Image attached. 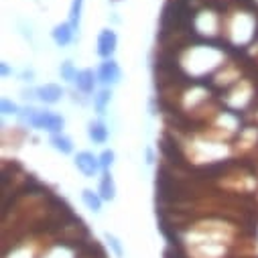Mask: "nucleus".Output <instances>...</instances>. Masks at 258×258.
Returning <instances> with one entry per match:
<instances>
[{"mask_svg": "<svg viewBox=\"0 0 258 258\" xmlns=\"http://www.w3.org/2000/svg\"><path fill=\"white\" fill-rule=\"evenodd\" d=\"M17 104H13V102H9V100H3V114H17Z\"/></svg>", "mask_w": 258, "mask_h": 258, "instance_id": "17", "label": "nucleus"}, {"mask_svg": "<svg viewBox=\"0 0 258 258\" xmlns=\"http://www.w3.org/2000/svg\"><path fill=\"white\" fill-rule=\"evenodd\" d=\"M3 76H9V66L7 63H3Z\"/></svg>", "mask_w": 258, "mask_h": 258, "instance_id": "18", "label": "nucleus"}, {"mask_svg": "<svg viewBox=\"0 0 258 258\" xmlns=\"http://www.w3.org/2000/svg\"><path fill=\"white\" fill-rule=\"evenodd\" d=\"M112 163H114V153H112V151H104V153L100 155V167L110 169Z\"/></svg>", "mask_w": 258, "mask_h": 258, "instance_id": "16", "label": "nucleus"}, {"mask_svg": "<svg viewBox=\"0 0 258 258\" xmlns=\"http://www.w3.org/2000/svg\"><path fill=\"white\" fill-rule=\"evenodd\" d=\"M21 118L31 124L33 128H41V131H47V133H53V135H59L61 128H63V118L53 114V112H41L37 108H27L25 114H21Z\"/></svg>", "mask_w": 258, "mask_h": 258, "instance_id": "1", "label": "nucleus"}, {"mask_svg": "<svg viewBox=\"0 0 258 258\" xmlns=\"http://www.w3.org/2000/svg\"><path fill=\"white\" fill-rule=\"evenodd\" d=\"M53 39H55V43H57L59 47H68V45L72 43V39H74V27H72L70 23L57 25V27L53 29Z\"/></svg>", "mask_w": 258, "mask_h": 258, "instance_id": "6", "label": "nucleus"}, {"mask_svg": "<svg viewBox=\"0 0 258 258\" xmlns=\"http://www.w3.org/2000/svg\"><path fill=\"white\" fill-rule=\"evenodd\" d=\"M110 98H112V92L110 90H100L98 96H94V106H96L98 114H104L106 112V104L110 102Z\"/></svg>", "mask_w": 258, "mask_h": 258, "instance_id": "12", "label": "nucleus"}, {"mask_svg": "<svg viewBox=\"0 0 258 258\" xmlns=\"http://www.w3.org/2000/svg\"><path fill=\"white\" fill-rule=\"evenodd\" d=\"M37 96L45 104H57L61 100V96H63V90L59 86H55V84H47V86H41L37 90Z\"/></svg>", "mask_w": 258, "mask_h": 258, "instance_id": "5", "label": "nucleus"}, {"mask_svg": "<svg viewBox=\"0 0 258 258\" xmlns=\"http://www.w3.org/2000/svg\"><path fill=\"white\" fill-rule=\"evenodd\" d=\"M114 196H116V185H114L112 175L106 171V173H104V177H102V181H100V198H102V200L112 202V200H114Z\"/></svg>", "mask_w": 258, "mask_h": 258, "instance_id": "9", "label": "nucleus"}, {"mask_svg": "<svg viewBox=\"0 0 258 258\" xmlns=\"http://www.w3.org/2000/svg\"><path fill=\"white\" fill-rule=\"evenodd\" d=\"M147 159H149V163H153V151L151 149L147 151Z\"/></svg>", "mask_w": 258, "mask_h": 258, "instance_id": "19", "label": "nucleus"}, {"mask_svg": "<svg viewBox=\"0 0 258 258\" xmlns=\"http://www.w3.org/2000/svg\"><path fill=\"white\" fill-rule=\"evenodd\" d=\"M82 5H84V0H74V3H72V15H70V25L74 27V31H76V29H78V25H80Z\"/></svg>", "mask_w": 258, "mask_h": 258, "instance_id": "13", "label": "nucleus"}, {"mask_svg": "<svg viewBox=\"0 0 258 258\" xmlns=\"http://www.w3.org/2000/svg\"><path fill=\"white\" fill-rule=\"evenodd\" d=\"M76 165H78V169L86 175V177H94L96 173H98V169H100V159H96L92 153H88V151H82V153H78V157H76Z\"/></svg>", "mask_w": 258, "mask_h": 258, "instance_id": "4", "label": "nucleus"}, {"mask_svg": "<svg viewBox=\"0 0 258 258\" xmlns=\"http://www.w3.org/2000/svg\"><path fill=\"white\" fill-rule=\"evenodd\" d=\"M61 78L63 80H68V82H74L76 80V76H78V72L74 70V66H72V61H66V63H61Z\"/></svg>", "mask_w": 258, "mask_h": 258, "instance_id": "14", "label": "nucleus"}, {"mask_svg": "<svg viewBox=\"0 0 258 258\" xmlns=\"http://www.w3.org/2000/svg\"><path fill=\"white\" fill-rule=\"evenodd\" d=\"M106 240H108V244L112 246V250L116 252V256H118V258H122V256H124V250H122V246H120L118 238H116V236H112V234H106Z\"/></svg>", "mask_w": 258, "mask_h": 258, "instance_id": "15", "label": "nucleus"}, {"mask_svg": "<svg viewBox=\"0 0 258 258\" xmlns=\"http://www.w3.org/2000/svg\"><path fill=\"white\" fill-rule=\"evenodd\" d=\"M51 145H53L59 153H63V155H70V153L74 151L72 141H70L68 137H63V135H53V137H51Z\"/></svg>", "mask_w": 258, "mask_h": 258, "instance_id": "11", "label": "nucleus"}, {"mask_svg": "<svg viewBox=\"0 0 258 258\" xmlns=\"http://www.w3.org/2000/svg\"><path fill=\"white\" fill-rule=\"evenodd\" d=\"M116 43H118L116 33L110 31V29H104V31L98 35V55H100V57H106V59L112 57L114 51H116Z\"/></svg>", "mask_w": 258, "mask_h": 258, "instance_id": "3", "label": "nucleus"}, {"mask_svg": "<svg viewBox=\"0 0 258 258\" xmlns=\"http://www.w3.org/2000/svg\"><path fill=\"white\" fill-rule=\"evenodd\" d=\"M82 200H84V204H86L92 212H100V210H102V198L96 196L92 189H84V191H82Z\"/></svg>", "mask_w": 258, "mask_h": 258, "instance_id": "10", "label": "nucleus"}, {"mask_svg": "<svg viewBox=\"0 0 258 258\" xmlns=\"http://www.w3.org/2000/svg\"><path fill=\"white\" fill-rule=\"evenodd\" d=\"M120 78H122V72H120V68H118V63L112 61V59L104 61L102 66H100V70H98V80H100L102 84H106V86L118 84Z\"/></svg>", "mask_w": 258, "mask_h": 258, "instance_id": "2", "label": "nucleus"}, {"mask_svg": "<svg viewBox=\"0 0 258 258\" xmlns=\"http://www.w3.org/2000/svg\"><path fill=\"white\" fill-rule=\"evenodd\" d=\"M88 135H90V139H92L94 143L104 145V143L108 141V128L104 126V122H100V120H92V122L88 124Z\"/></svg>", "mask_w": 258, "mask_h": 258, "instance_id": "7", "label": "nucleus"}, {"mask_svg": "<svg viewBox=\"0 0 258 258\" xmlns=\"http://www.w3.org/2000/svg\"><path fill=\"white\" fill-rule=\"evenodd\" d=\"M76 86L78 90H82L84 94H92L94 92V84H96V78H94V72L90 70H84V72H78L76 76Z\"/></svg>", "mask_w": 258, "mask_h": 258, "instance_id": "8", "label": "nucleus"}]
</instances>
